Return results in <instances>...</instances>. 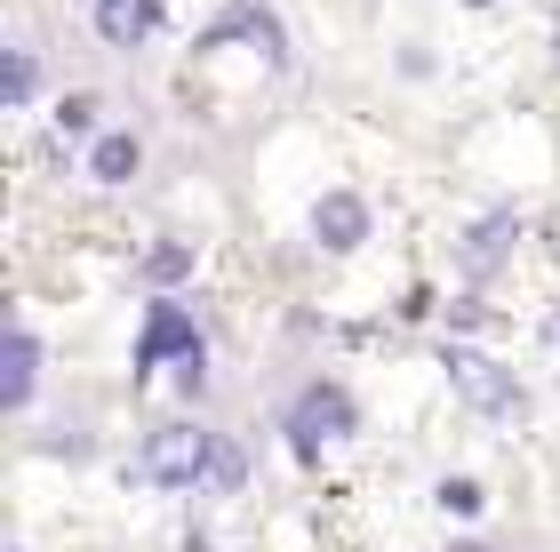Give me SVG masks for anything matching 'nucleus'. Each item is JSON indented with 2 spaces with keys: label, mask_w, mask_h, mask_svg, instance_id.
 I'll return each instance as SVG.
<instances>
[{
  "label": "nucleus",
  "mask_w": 560,
  "mask_h": 552,
  "mask_svg": "<svg viewBox=\"0 0 560 552\" xmlns=\"http://www.w3.org/2000/svg\"><path fill=\"white\" fill-rule=\"evenodd\" d=\"M33 89H40L33 48H9V57H0V96H9V105H33Z\"/></svg>",
  "instance_id": "obj_12"
},
{
  "label": "nucleus",
  "mask_w": 560,
  "mask_h": 552,
  "mask_svg": "<svg viewBox=\"0 0 560 552\" xmlns=\"http://www.w3.org/2000/svg\"><path fill=\"white\" fill-rule=\"evenodd\" d=\"M200 465H209V433H192V424H168V433H152L137 448V481H152V489H185V481H200Z\"/></svg>",
  "instance_id": "obj_2"
},
{
  "label": "nucleus",
  "mask_w": 560,
  "mask_h": 552,
  "mask_svg": "<svg viewBox=\"0 0 560 552\" xmlns=\"http://www.w3.org/2000/svg\"><path fill=\"white\" fill-rule=\"evenodd\" d=\"M96 113H105L96 96H65V105H57V129H65V137H96Z\"/></svg>",
  "instance_id": "obj_15"
},
{
  "label": "nucleus",
  "mask_w": 560,
  "mask_h": 552,
  "mask_svg": "<svg viewBox=\"0 0 560 552\" xmlns=\"http://www.w3.org/2000/svg\"><path fill=\"white\" fill-rule=\"evenodd\" d=\"M241 481H248V457H241V441H224V433H209V465H200V489L233 496Z\"/></svg>",
  "instance_id": "obj_11"
},
{
  "label": "nucleus",
  "mask_w": 560,
  "mask_h": 552,
  "mask_svg": "<svg viewBox=\"0 0 560 552\" xmlns=\"http://www.w3.org/2000/svg\"><path fill=\"white\" fill-rule=\"evenodd\" d=\"M448 552H489V544H448Z\"/></svg>",
  "instance_id": "obj_16"
},
{
  "label": "nucleus",
  "mask_w": 560,
  "mask_h": 552,
  "mask_svg": "<svg viewBox=\"0 0 560 552\" xmlns=\"http://www.w3.org/2000/svg\"><path fill=\"white\" fill-rule=\"evenodd\" d=\"M504 240H513V216H504V209L472 224V240H465V272H472V281H480V272H497V265H504Z\"/></svg>",
  "instance_id": "obj_10"
},
{
  "label": "nucleus",
  "mask_w": 560,
  "mask_h": 552,
  "mask_svg": "<svg viewBox=\"0 0 560 552\" xmlns=\"http://www.w3.org/2000/svg\"><path fill=\"white\" fill-rule=\"evenodd\" d=\"M233 33H248V40H257V48H265V57H272V64H280V57H289V48H280V24H272V16L257 9V0H233V9H224V24H217V33H209V48H217V40H233Z\"/></svg>",
  "instance_id": "obj_8"
},
{
  "label": "nucleus",
  "mask_w": 560,
  "mask_h": 552,
  "mask_svg": "<svg viewBox=\"0 0 560 552\" xmlns=\"http://www.w3.org/2000/svg\"><path fill=\"white\" fill-rule=\"evenodd\" d=\"M448 385H456V400L480 409V416H513V409H521V376H504L489 353H456V344H448Z\"/></svg>",
  "instance_id": "obj_3"
},
{
  "label": "nucleus",
  "mask_w": 560,
  "mask_h": 552,
  "mask_svg": "<svg viewBox=\"0 0 560 552\" xmlns=\"http://www.w3.org/2000/svg\"><path fill=\"white\" fill-rule=\"evenodd\" d=\"M161 361H200V320L185 305H152L144 313V337H137V376L161 368Z\"/></svg>",
  "instance_id": "obj_4"
},
{
  "label": "nucleus",
  "mask_w": 560,
  "mask_h": 552,
  "mask_svg": "<svg viewBox=\"0 0 560 552\" xmlns=\"http://www.w3.org/2000/svg\"><path fill=\"white\" fill-rule=\"evenodd\" d=\"M313 240L320 248H337V257H345V248H361L369 240V200L361 192H320V209H313Z\"/></svg>",
  "instance_id": "obj_5"
},
{
  "label": "nucleus",
  "mask_w": 560,
  "mask_h": 552,
  "mask_svg": "<svg viewBox=\"0 0 560 552\" xmlns=\"http://www.w3.org/2000/svg\"><path fill=\"white\" fill-rule=\"evenodd\" d=\"M33 385H40V344L24 329H9V337H0V409H24Z\"/></svg>",
  "instance_id": "obj_6"
},
{
  "label": "nucleus",
  "mask_w": 560,
  "mask_h": 552,
  "mask_svg": "<svg viewBox=\"0 0 560 552\" xmlns=\"http://www.w3.org/2000/svg\"><path fill=\"white\" fill-rule=\"evenodd\" d=\"M137 161H144V153H137V137H129V129H113V137H96L89 177H96V185H129V177H137Z\"/></svg>",
  "instance_id": "obj_9"
},
{
  "label": "nucleus",
  "mask_w": 560,
  "mask_h": 552,
  "mask_svg": "<svg viewBox=\"0 0 560 552\" xmlns=\"http://www.w3.org/2000/svg\"><path fill=\"white\" fill-rule=\"evenodd\" d=\"M472 9H480V0H472Z\"/></svg>",
  "instance_id": "obj_17"
},
{
  "label": "nucleus",
  "mask_w": 560,
  "mask_h": 552,
  "mask_svg": "<svg viewBox=\"0 0 560 552\" xmlns=\"http://www.w3.org/2000/svg\"><path fill=\"white\" fill-rule=\"evenodd\" d=\"M152 24H161V0H96V33H105V48H137Z\"/></svg>",
  "instance_id": "obj_7"
},
{
  "label": "nucleus",
  "mask_w": 560,
  "mask_h": 552,
  "mask_svg": "<svg viewBox=\"0 0 560 552\" xmlns=\"http://www.w3.org/2000/svg\"><path fill=\"white\" fill-rule=\"evenodd\" d=\"M432 505H441L448 520H472L480 505H489V496H480V481H456V472H448V481H441V489H432Z\"/></svg>",
  "instance_id": "obj_13"
},
{
  "label": "nucleus",
  "mask_w": 560,
  "mask_h": 552,
  "mask_svg": "<svg viewBox=\"0 0 560 552\" xmlns=\"http://www.w3.org/2000/svg\"><path fill=\"white\" fill-rule=\"evenodd\" d=\"M352 433V392L345 385H304L296 409H289V448L296 457H320V441H345Z\"/></svg>",
  "instance_id": "obj_1"
},
{
  "label": "nucleus",
  "mask_w": 560,
  "mask_h": 552,
  "mask_svg": "<svg viewBox=\"0 0 560 552\" xmlns=\"http://www.w3.org/2000/svg\"><path fill=\"white\" fill-rule=\"evenodd\" d=\"M185 272H192V248H185V240H161V248L144 257V281H185Z\"/></svg>",
  "instance_id": "obj_14"
}]
</instances>
